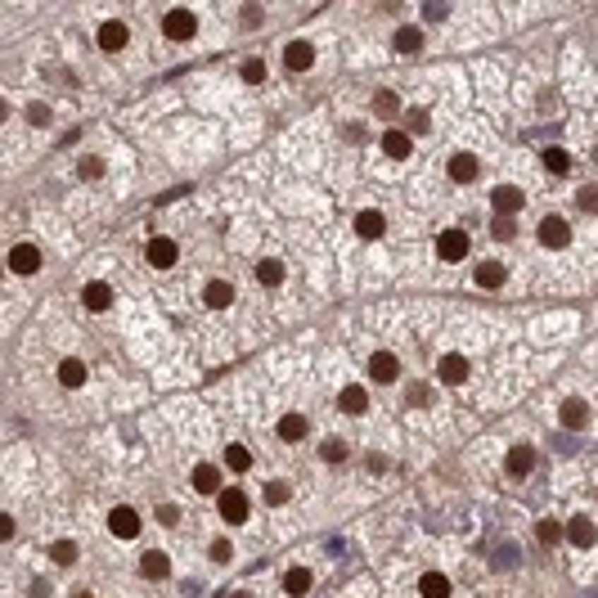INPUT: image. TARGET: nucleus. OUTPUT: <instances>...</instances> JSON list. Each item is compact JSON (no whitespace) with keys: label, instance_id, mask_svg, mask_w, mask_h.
Masks as SVG:
<instances>
[{"label":"nucleus","instance_id":"nucleus-29","mask_svg":"<svg viewBox=\"0 0 598 598\" xmlns=\"http://www.w3.org/2000/svg\"><path fill=\"white\" fill-rule=\"evenodd\" d=\"M364 405H369L364 387H347V392H342V409H347V414H364Z\"/></svg>","mask_w":598,"mask_h":598},{"label":"nucleus","instance_id":"nucleus-11","mask_svg":"<svg viewBox=\"0 0 598 598\" xmlns=\"http://www.w3.org/2000/svg\"><path fill=\"white\" fill-rule=\"evenodd\" d=\"M140 571H144V576H149V580H167V576H171V563H167V554H157V549H149V554L140 558Z\"/></svg>","mask_w":598,"mask_h":598},{"label":"nucleus","instance_id":"nucleus-27","mask_svg":"<svg viewBox=\"0 0 598 598\" xmlns=\"http://www.w3.org/2000/svg\"><path fill=\"white\" fill-rule=\"evenodd\" d=\"M419 590H423V598H445V594H450V580L432 571V576H423V580H419Z\"/></svg>","mask_w":598,"mask_h":598},{"label":"nucleus","instance_id":"nucleus-20","mask_svg":"<svg viewBox=\"0 0 598 598\" xmlns=\"http://www.w3.org/2000/svg\"><path fill=\"white\" fill-rule=\"evenodd\" d=\"M108 301H113L108 284H85V311H108Z\"/></svg>","mask_w":598,"mask_h":598},{"label":"nucleus","instance_id":"nucleus-24","mask_svg":"<svg viewBox=\"0 0 598 598\" xmlns=\"http://www.w3.org/2000/svg\"><path fill=\"white\" fill-rule=\"evenodd\" d=\"M59 383H64V387H81L85 383V364L81 360H64V364H59Z\"/></svg>","mask_w":598,"mask_h":598},{"label":"nucleus","instance_id":"nucleus-44","mask_svg":"<svg viewBox=\"0 0 598 598\" xmlns=\"http://www.w3.org/2000/svg\"><path fill=\"white\" fill-rule=\"evenodd\" d=\"M157 522H162V527H176V504H162V508H157Z\"/></svg>","mask_w":598,"mask_h":598},{"label":"nucleus","instance_id":"nucleus-16","mask_svg":"<svg viewBox=\"0 0 598 598\" xmlns=\"http://www.w3.org/2000/svg\"><path fill=\"white\" fill-rule=\"evenodd\" d=\"M558 419H563V427H585V419H590V405H585V400H563Z\"/></svg>","mask_w":598,"mask_h":598},{"label":"nucleus","instance_id":"nucleus-14","mask_svg":"<svg viewBox=\"0 0 598 598\" xmlns=\"http://www.w3.org/2000/svg\"><path fill=\"white\" fill-rule=\"evenodd\" d=\"M567 540L576 544V549H590L594 544V522L590 518H571L567 522Z\"/></svg>","mask_w":598,"mask_h":598},{"label":"nucleus","instance_id":"nucleus-45","mask_svg":"<svg viewBox=\"0 0 598 598\" xmlns=\"http://www.w3.org/2000/svg\"><path fill=\"white\" fill-rule=\"evenodd\" d=\"M580 207H585V212H594V207H598V189H580Z\"/></svg>","mask_w":598,"mask_h":598},{"label":"nucleus","instance_id":"nucleus-47","mask_svg":"<svg viewBox=\"0 0 598 598\" xmlns=\"http://www.w3.org/2000/svg\"><path fill=\"white\" fill-rule=\"evenodd\" d=\"M77 598H90V594H77Z\"/></svg>","mask_w":598,"mask_h":598},{"label":"nucleus","instance_id":"nucleus-18","mask_svg":"<svg viewBox=\"0 0 598 598\" xmlns=\"http://www.w3.org/2000/svg\"><path fill=\"white\" fill-rule=\"evenodd\" d=\"M216 486H221V472H216L212 463H203V468H193V491H203V495H216Z\"/></svg>","mask_w":598,"mask_h":598},{"label":"nucleus","instance_id":"nucleus-39","mask_svg":"<svg viewBox=\"0 0 598 598\" xmlns=\"http://www.w3.org/2000/svg\"><path fill=\"white\" fill-rule=\"evenodd\" d=\"M320 455H324L328 463H342V459H347V445H342V441H324Z\"/></svg>","mask_w":598,"mask_h":598},{"label":"nucleus","instance_id":"nucleus-26","mask_svg":"<svg viewBox=\"0 0 598 598\" xmlns=\"http://www.w3.org/2000/svg\"><path fill=\"white\" fill-rule=\"evenodd\" d=\"M419 45H423V32L419 28H400L396 32V50L400 54H419Z\"/></svg>","mask_w":598,"mask_h":598},{"label":"nucleus","instance_id":"nucleus-22","mask_svg":"<svg viewBox=\"0 0 598 598\" xmlns=\"http://www.w3.org/2000/svg\"><path fill=\"white\" fill-rule=\"evenodd\" d=\"M383 149L392 153V157H409V149H414V144H409V136H405V131H387V136H383Z\"/></svg>","mask_w":598,"mask_h":598},{"label":"nucleus","instance_id":"nucleus-28","mask_svg":"<svg viewBox=\"0 0 598 598\" xmlns=\"http://www.w3.org/2000/svg\"><path fill=\"white\" fill-rule=\"evenodd\" d=\"M373 113H378V117H396V113H400V100H396L392 90H378V95H373Z\"/></svg>","mask_w":598,"mask_h":598},{"label":"nucleus","instance_id":"nucleus-40","mask_svg":"<svg viewBox=\"0 0 598 598\" xmlns=\"http://www.w3.org/2000/svg\"><path fill=\"white\" fill-rule=\"evenodd\" d=\"M81 176L85 180H100L104 176V162H100V157H81Z\"/></svg>","mask_w":598,"mask_h":598},{"label":"nucleus","instance_id":"nucleus-4","mask_svg":"<svg viewBox=\"0 0 598 598\" xmlns=\"http://www.w3.org/2000/svg\"><path fill=\"white\" fill-rule=\"evenodd\" d=\"M9 270L14 275H36L41 270V248H36V243H18V248L9 252Z\"/></svg>","mask_w":598,"mask_h":598},{"label":"nucleus","instance_id":"nucleus-30","mask_svg":"<svg viewBox=\"0 0 598 598\" xmlns=\"http://www.w3.org/2000/svg\"><path fill=\"white\" fill-rule=\"evenodd\" d=\"M225 468H234V472H248V468H252V455H248V445H229V450H225Z\"/></svg>","mask_w":598,"mask_h":598},{"label":"nucleus","instance_id":"nucleus-10","mask_svg":"<svg viewBox=\"0 0 598 598\" xmlns=\"http://www.w3.org/2000/svg\"><path fill=\"white\" fill-rule=\"evenodd\" d=\"M369 373H373V383H396V373H400V364L392 351H378V356L369 360Z\"/></svg>","mask_w":598,"mask_h":598},{"label":"nucleus","instance_id":"nucleus-23","mask_svg":"<svg viewBox=\"0 0 598 598\" xmlns=\"http://www.w3.org/2000/svg\"><path fill=\"white\" fill-rule=\"evenodd\" d=\"M356 234L360 239H378V234H383V216H378V212H360L356 216Z\"/></svg>","mask_w":598,"mask_h":598},{"label":"nucleus","instance_id":"nucleus-5","mask_svg":"<svg viewBox=\"0 0 598 598\" xmlns=\"http://www.w3.org/2000/svg\"><path fill=\"white\" fill-rule=\"evenodd\" d=\"M311 64H315V45L311 41H288L284 45V68L288 72H311Z\"/></svg>","mask_w":598,"mask_h":598},{"label":"nucleus","instance_id":"nucleus-13","mask_svg":"<svg viewBox=\"0 0 598 598\" xmlns=\"http://www.w3.org/2000/svg\"><path fill=\"white\" fill-rule=\"evenodd\" d=\"M149 261L157 265V270H171V265H176V243H171V239H153L149 243Z\"/></svg>","mask_w":598,"mask_h":598},{"label":"nucleus","instance_id":"nucleus-33","mask_svg":"<svg viewBox=\"0 0 598 598\" xmlns=\"http://www.w3.org/2000/svg\"><path fill=\"white\" fill-rule=\"evenodd\" d=\"M50 558H54V563H59V567H68V563H77V544H72V540H59V544L50 549Z\"/></svg>","mask_w":598,"mask_h":598},{"label":"nucleus","instance_id":"nucleus-32","mask_svg":"<svg viewBox=\"0 0 598 598\" xmlns=\"http://www.w3.org/2000/svg\"><path fill=\"white\" fill-rule=\"evenodd\" d=\"M544 167H549V171H558V176H563V171L571 167V153H567V149H544Z\"/></svg>","mask_w":598,"mask_h":598},{"label":"nucleus","instance_id":"nucleus-19","mask_svg":"<svg viewBox=\"0 0 598 598\" xmlns=\"http://www.w3.org/2000/svg\"><path fill=\"white\" fill-rule=\"evenodd\" d=\"M100 45H104V50H121V45H126V23H104V28H100Z\"/></svg>","mask_w":598,"mask_h":598},{"label":"nucleus","instance_id":"nucleus-38","mask_svg":"<svg viewBox=\"0 0 598 598\" xmlns=\"http://www.w3.org/2000/svg\"><path fill=\"white\" fill-rule=\"evenodd\" d=\"M265 504H288V486L270 482V486H265Z\"/></svg>","mask_w":598,"mask_h":598},{"label":"nucleus","instance_id":"nucleus-2","mask_svg":"<svg viewBox=\"0 0 598 598\" xmlns=\"http://www.w3.org/2000/svg\"><path fill=\"white\" fill-rule=\"evenodd\" d=\"M108 531H113L117 540H136V535H140V513L126 508V504L113 508V513H108Z\"/></svg>","mask_w":598,"mask_h":598},{"label":"nucleus","instance_id":"nucleus-1","mask_svg":"<svg viewBox=\"0 0 598 598\" xmlns=\"http://www.w3.org/2000/svg\"><path fill=\"white\" fill-rule=\"evenodd\" d=\"M162 32L171 36V41H189V36L198 32V18H193L189 9H167V18H162Z\"/></svg>","mask_w":598,"mask_h":598},{"label":"nucleus","instance_id":"nucleus-8","mask_svg":"<svg viewBox=\"0 0 598 598\" xmlns=\"http://www.w3.org/2000/svg\"><path fill=\"white\" fill-rule=\"evenodd\" d=\"M491 203H495V212H499V216H513V212H522V203H527V198H522V189L499 185V189L491 193Z\"/></svg>","mask_w":598,"mask_h":598},{"label":"nucleus","instance_id":"nucleus-12","mask_svg":"<svg viewBox=\"0 0 598 598\" xmlns=\"http://www.w3.org/2000/svg\"><path fill=\"white\" fill-rule=\"evenodd\" d=\"M441 383H445V387L468 383V360H463V356H445V360H441Z\"/></svg>","mask_w":598,"mask_h":598},{"label":"nucleus","instance_id":"nucleus-6","mask_svg":"<svg viewBox=\"0 0 598 598\" xmlns=\"http://www.w3.org/2000/svg\"><path fill=\"white\" fill-rule=\"evenodd\" d=\"M540 243H544V248H567V243H571V225L563 221V216H544V221H540Z\"/></svg>","mask_w":598,"mask_h":598},{"label":"nucleus","instance_id":"nucleus-36","mask_svg":"<svg viewBox=\"0 0 598 598\" xmlns=\"http://www.w3.org/2000/svg\"><path fill=\"white\" fill-rule=\"evenodd\" d=\"M239 72H243V81H252V85L265 81V64H261V59H248V64H243Z\"/></svg>","mask_w":598,"mask_h":598},{"label":"nucleus","instance_id":"nucleus-15","mask_svg":"<svg viewBox=\"0 0 598 598\" xmlns=\"http://www.w3.org/2000/svg\"><path fill=\"white\" fill-rule=\"evenodd\" d=\"M472 176H477V157H472V153H455V157H450V180L468 185Z\"/></svg>","mask_w":598,"mask_h":598},{"label":"nucleus","instance_id":"nucleus-46","mask_svg":"<svg viewBox=\"0 0 598 598\" xmlns=\"http://www.w3.org/2000/svg\"><path fill=\"white\" fill-rule=\"evenodd\" d=\"M234 598H248V594H234Z\"/></svg>","mask_w":598,"mask_h":598},{"label":"nucleus","instance_id":"nucleus-7","mask_svg":"<svg viewBox=\"0 0 598 598\" xmlns=\"http://www.w3.org/2000/svg\"><path fill=\"white\" fill-rule=\"evenodd\" d=\"M221 518L229 522V527L248 522V495H243V491H221Z\"/></svg>","mask_w":598,"mask_h":598},{"label":"nucleus","instance_id":"nucleus-41","mask_svg":"<svg viewBox=\"0 0 598 598\" xmlns=\"http://www.w3.org/2000/svg\"><path fill=\"white\" fill-rule=\"evenodd\" d=\"M28 121H32V126H45V121H50V108H45V104H32V108H28Z\"/></svg>","mask_w":598,"mask_h":598},{"label":"nucleus","instance_id":"nucleus-31","mask_svg":"<svg viewBox=\"0 0 598 598\" xmlns=\"http://www.w3.org/2000/svg\"><path fill=\"white\" fill-rule=\"evenodd\" d=\"M284 590H288V594H306V590H311V571H301V567L288 571V576H284Z\"/></svg>","mask_w":598,"mask_h":598},{"label":"nucleus","instance_id":"nucleus-34","mask_svg":"<svg viewBox=\"0 0 598 598\" xmlns=\"http://www.w3.org/2000/svg\"><path fill=\"white\" fill-rule=\"evenodd\" d=\"M256 279H261L265 288H275L279 279H284V265H279V261H261V270H256Z\"/></svg>","mask_w":598,"mask_h":598},{"label":"nucleus","instance_id":"nucleus-17","mask_svg":"<svg viewBox=\"0 0 598 598\" xmlns=\"http://www.w3.org/2000/svg\"><path fill=\"white\" fill-rule=\"evenodd\" d=\"M477 288H504V265H499V261H482L477 265Z\"/></svg>","mask_w":598,"mask_h":598},{"label":"nucleus","instance_id":"nucleus-37","mask_svg":"<svg viewBox=\"0 0 598 598\" xmlns=\"http://www.w3.org/2000/svg\"><path fill=\"white\" fill-rule=\"evenodd\" d=\"M513 229H518V225H513V216H495V221H491V234H495L499 243L513 239Z\"/></svg>","mask_w":598,"mask_h":598},{"label":"nucleus","instance_id":"nucleus-9","mask_svg":"<svg viewBox=\"0 0 598 598\" xmlns=\"http://www.w3.org/2000/svg\"><path fill=\"white\" fill-rule=\"evenodd\" d=\"M504 468L513 472V477H527V472L535 468V450H531V445H513L508 459H504Z\"/></svg>","mask_w":598,"mask_h":598},{"label":"nucleus","instance_id":"nucleus-21","mask_svg":"<svg viewBox=\"0 0 598 598\" xmlns=\"http://www.w3.org/2000/svg\"><path fill=\"white\" fill-rule=\"evenodd\" d=\"M279 436H284V441H301V436H306V419H301V414H284V419H279Z\"/></svg>","mask_w":598,"mask_h":598},{"label":"nucleus","instance_id":"nucleus-3","mask_svg":"<svg viewBox=\"0 0 598 598\" xmlns=\"http://www.w3.org/2000/svg\"><path fill=\"white\" fill-rule=\"evenodd\" d=\"M468 229H445L441 239H436V252H441V261H463L468 256Z\"/></svg>","mask_w":598,"mask_h":598},{"label":"nucleus","instance_id":"nucleus-35","mask_svg":"<svg viewBox=\"0 0 598 598\" xmlns=\"http://www.w3.org/2000/svg\"><path fill=\"white\" fill-rule=\"evenodd\" d=\"M535 535H540V544H554V540H558V535H563V527H558V522H554V518H544V522H540V527H535Z\"/></svg>","mask_w":598,"mask_h":598},{"label":"nucleus","instance_id":"nucleus-43","mask_svg":"<svg viewBox=\"0 0 598 598\" xmlns=\"http://www.w3.org/2000/svg\"><path fill=\"white\" fill-rule=\"evenodd\" d=\"M261 18H265V14H261V5H243V23H248V28H256Z\"/></svg>","mask_w":598,"mask_h":598},{"label":"nucleus","instance_id":"nucleus-42","mask_svg":"<svg viewBox=\"0 0 598 598\" xmlns=\"http://www.w3.org/2000/svg\"><path fill=\"white\" fill-rule=\"evenodd\" d=\"M229 554H234V549H229V540H216V544H212V563H229Z\"/></svg>","mask_w":598,"mask_h":598},{"label":"nucleus","instance_id":"nucleus-25","mask_svg":"<svg viewBox=\"0 0 598 598\" xmlns=\"http://www.w3.org/2000/svg\"><path fill=\"white\" fill-rule=\"evenodd\" d=\"M203 301H207V306H229V301H234V288H229V284H221V279H216V284H207Z\"/></svg>","mask_w":598,"mask_h":598}]
</instances>
